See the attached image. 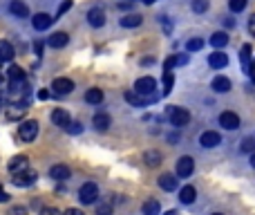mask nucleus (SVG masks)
<instances>
[{
    "label": "nucleus",
    "instance_id": "nucleus-30",
    "mask_svg": "<svg viewBox=\"0 0 255 215\" xmlns=\"http://www.w3.org/2000/svg\"><path fill=\"white\" fill-rule=\"evenodd\" d=\"M7 76H9L11 81H25V72H22L18 65H11V67H9V70H7Z\"/></svg>",
    "mask_w": 255,
    "mask_h": 215
},
{
    "label": "nucleus",
    "instance_id": "nucleus-5",
    "mask_svg": "<svg viewBox=\"0 0 255 215\" xmlns=\"http://www.w3.org/2000/svg\"><path fill=\"white\" fill-rule=\"evenodd\" d=\"M52 90H54V94L56 97H65V94H70L72 90H74V81L72 79H54V83H52Z\"/></svg>",
    "mask_w": 255,
    "mask_h": 215
},
{
    "label": "nucleus",
    "instance_id": "nucleus-33",
    "mask_svg": "<svg viewBox=\"0 0 255 215\" xmlns=\"http://www.w3.org/2000/svg\"><path fill=\"white\" fill-rule=\"evenodd\" d=\"M201 47H204V40H201V38H190V40L186 43V49H188V52H199Z\"/></svg>",
    "mask_w": 255,
    "mask_h": 215
},
{
    "label": "nucleus",
    "instance_id": "nucleus-21",
    "mask_svg": "<svg viewBox=\"0 0 255 215\" xmlns=\"http://www.w3.org/2000/svg\"><path fill=\"white\" fill-rule=\"evenodd\" d=\"M85 101L92 103V106H98V103H103V90L98 88H92L85 92Z\"/></svg>",
    "mask_w": 255,
    "mask_h": 215
},
{
    "label": "nucleus",
    "instance_id": "nucleus-38",
    "mask_svg": "<svg viewBox=\"0 0 255 215\" xmlns=\"http://www.w3.org/2000/svg\"><path fill=\"white\" fill-rule=\"evenodd\" d=\"M70 9H72V0H63V4L58 7V16H63V13L70 11Z\"/></svg>",
    "mask_w": 255,
    "mask_h": 215
},
{
    "label": "nucleus",
    "instance_id": "nucleus-26",
    "mask_svg": "<svg viewBox=\"0 0 255 215\" xmlns=\"http://www.w3.org/2000/svg\"><path fill=\"white\" fill-rule=\"evenodd\" d=\"M125 101L132 103V106H148L150 99H143L141 94H137V92H125Z\"/></svg>",
    "mask_w": 255,
    "mask_h": 215
},
{
    "label": "nucleus",
    "instance_id": "nucleus-12",
    "mask_svg": "<svg viewBox=\"0 0 255 215\" xmlns=\"http://www.w3.org/2000/svg\"><path fill=\"white\" fill-rule=\"evenodd\" d=\"M52 121H54V125H58V128H65V130H67V125L72 123L67 110H63V108H56V110L52 112Z\"/></svg>",
    "mask_w": 255,
    "mask_h": 215
},
{
    "label": "nucleus",
    "instance_id": "nucleus-43",
    "mask_svg": "<svg viewBox=\"0 0 255 215\" xmlns=\"http://www.w3.org/2000/svg\"><path fill=\"white\" fill-rule=\"evenodd\" d=\"M63 215H85V213H83V211H81V209H67Z\"/></svg>",
    "mask_w": 255,
    "mask_h": 215
},
{
    "label": "nucleus",
    "instance_id": "nucleus-39",
    "mask_svg": "<svg viewBox=\"0 0 255 215\" xmlns=\"http://www.w3.org/2000/svg\"><path fill=\"white\" fill-rule=\"evenodd\" d=\"M174 65H177V58H174V56H170V58H168V61H166L164 70H166V72H170V70H172V67H174Z\"/></svg>",
    "mask_w": 255,
    "mask_h": 215
},
{
    "label": "nucleus",
    "instance_id": "nucleus-28",
    "mask_svg": "<svg viewBox=\"0 0 255 215\" xmlns=\"http://www.w3.org/2000/svg\"><path fill=\"white\" fill-rule=\"evenodd\" d=\"M13 58V47L7 40H0V61H11Z\"/></svg>",
    "mask_w": 255,
    "mask_h": 215
},
{
    "label": "nucleus",
    "instance_id": "nucleus-14",
    "mask_svg": "<svg viewBox=\"0 0 255 215\" xmlns=\"http://www.w3.org/2000/svg\"><path fill=\"white\" fill-rule=\"evenodd\" d=\"M9 11H11L16 18H27L29 16V7H27L22 0H11V2H9Z\"/></svg>",
    "mask_w": 255,
    "mask_h": 215
},
{
    "label": "nucleus",
    "instance_id": "nucleus-40",
    "mask_svg": "<svg viewBox=\"0 0 255 215\" xmlns=\"http://www.w3.org/2000/svg\"><path fill=\"white\" fill-rule=\"evenodd\" d=\"M67 132L79 134V132H81V125H79V123H70V125H67Z\"/></svg>",
    "mask_w": 255,
    "mask_h": 215
},
{
    "label": "nucleus",
    "instance_id": "nucleus-25",
    "mask_svg": "<svg viewBox=\"0 0 255 215\" xmlns=\"http://www.w3.org/2000/svg\"><path fill=\"white\" fill-rule=\"evenodd\" d=\"M143 161H146V166L155 168V166H159V164H161V152H157V150H148L146 155H143Z\"/></svg>",
    "mask_w": 255,
    "mask_h": 215
},
{
    "label": "nucleus",
    "instance_id": "nucleus-50",
    "mask_svg": "<svg viewBox=\"0 0 255 215\" xmlns=\"http://www.w3.org/2000/svg\"><path fill=\"white\" fill-rule=\"evenodd\" d=\"M251 166H253V168H255V152H253V155H251Z\"/></svg>",
    "mask_w": 255,
    "mask_h": 215
},
{
    "label": "nucleus",
    "instance_id": "nucleus-23",
    "mask_svg": "<svg viewBox=\"0 0 255 215\" xmlns=\"http://www.w3.org/2000/svg\"><path fill=\"white\" fill-rule=\"evenodd\" d=\"M159 213H161V204L157 200L143 202V215H159Z\"/></svg>",
    "mask_w": 255,
    "mask_h": 215
},
{
    "label": "nucleus",
    "instance_id": "nucleus-15",
    "mask_svg": "<svg viewBox=\"0 0 255 215\" xmlns=\"http://www.w3.org/2000/svg\"><path fill=\"white\" fill-rule=\"evenodd\" d=\"M52 20L54 18L49 16V13H36V16L31 18V25H34V29L43 31V29H47V27L52 25Z\"/></svg>",
    "mask_w": 255,
    "mask_h": 215
},
{
    "label": "nucleus",
    "instance_id": "nucleus-42",
    "mask_svg": "<svg viewBox=\"0 0 255 215\" xmlns=\"http://www.w3.org/2000/svg\"><path fill=\"white\" fill-rule=\"evenodd\" d=\"M40 215H61V211H56V209H43V211H40Z\"/></svg>",
    "mask_w": 255,
    "mask_h": 215
},
{
    "label": "nucleus",
    "instance_id": "nucleus-37",
    "mask_svg": "<svg viewBox=\"0 0 255 215\" xmlns=\"http://www.w3.org/2000/svg\"><path fill=\"white\" fill-rule=\"evenodd\" d=\"M96 215H112V204L105 202V204H98L96 206Z\"/></svg>",
    "mask_w": 255,
    "mask_h": 215
},
{
    "label": "nucleus",
    "instance_id": "nucleus-16",
    "mask_svg": "<svg viewBox=\"0 0 255 215\" xmlns=\"http://www.w3.org/2000/svg\"><path fill=\"white\" fill-rule=\"evenodd\" d=\"M49 47H54V49H61V47H65L67 43H70V36L65 34V31H56V34H52L49 36Z\"/></svg>",
    "mask_w": 255,
    "mask_h": 215
},
{
    "label": "nucleus",
    "instance_id": "nucleus-27",
    "mask_svg": "<svg viewBox=\"0 0 255 215\" xmlns=\"http://www.w3.org/2000/svg\"><path fill=\"white\" fill-rule=\"evenodd\" d=\"M240 58H242V65H244V72L249 74V70H251V45H242Z\"/></svg>",
    "mask_w": 255,
    "mask_h": 215
},
{
    "label": "nucleus",
    "instance_id": "nucleus-6",
    "mask_svg": "<svg viewBox=\"0 0 255 215\" xmlns=\"http://www.w3.org/2000/svg\"><path fill=\"white\" fill-rule=\"evenodd\" d=\"M36 177H38V175H36V170L27 168L25 173L13 175V184H16V186H20V188H27V186H31V184L36 182Z\"/></svg>",
    "mask_w": 255,
    "mask_h": 215
},
{
    "label": "nucleus",
    "instance_id": "nucleus-52",
    "mask_svg": "<svg viewBox=\"0 0 255 215\" xmlns=\"http://www.w3.org/2000/svg\"><path fill=\"white\" fill-rule=\"evenodd\" d=\"M166 215H177V211H168V213H166Z\"/></svg>",
    "mask_w": 255,
    "mask_h": 215
},
{
    "label": "nucleus",
    "instance_id": "nucleus-1",
    "mask_svg": "<svg viewBox=\"0 0 255 215\" xmlns=\"http://www.w3.org/2000/svg\"><path fill=\"white\" fill-rule=\"evenodd\" d=\"M166 116H168V121L174 125V128H183V125L190 121V112H188L186 108H179V106H170L168 110H166Z\"/></svg>",
    "mask_w": 255,
    "mask_h": 215
},
{
    "label": "nucleus",
    "instance_id": "nucleus-3",
    "mask_svg": "<svg viewBox=\"0 0 255 215\" xmlns=\"http://www.w3.org/2000/svg\"><path fill=\"white\" fill-rule=\"evenodd\" d=\"M155 90H157V81L152 76H141L134 83V92L141 94V97H150V94H155Z\"/></svg>",
    "mask_w": 255,
    "mask_h": 215
},
{
    "label": "nucleus",
    "instance_id": "nucleus-34",
    "mask_svg": "<svg viewBox=\"0 0 255 215\" xmlns=\"http://www.w3.org/2000/svg\"><path fill=\"white\" fill-rule=\"evenodd\" d=\"M246 2H249V0H228V7H231V11L240 13V11H244Z\"/></svg>",
    "mask_w": 255,
    "mask_h": 215
},
{
    "label": "nucleus",
    "instance_id": "nucleus-29",
    "mask_svg": "<svg viewBox=\"0 0 255 215\" xmlns=\"http://www.w3.org/2000/svg\"><path fill=\"white\" fill-rule=\"evenodd\" d=\"M94 128L96 130H107L110 128V116L107 114H94Z\"/></svg>",
    "mask_w": 255,
    "mask_h": 215
},
{
    "label": "nucleus",
    "instance_id": "nucleus-4",
    "mask_svg": "<svg viewBox=\"0 0 255 215\" xmlns=\"http://www.w3.org/2000/svg\"><path fill=\"white\" fill-rule=\"evenodd\" d=\"M96 197H98V186L94 182H87V184H83V186H81L79 200L83 202V204H94V202H96Z\"/></svg>",
    "mask_w": 255,
    "mask_h": 215
},
{
    "label": "nucleus",
    "instance_id": "nucleus-2",
    "mask_svg": "<svg viewBox=\"0 0 255 215\" xmlns=\"http://www.w3.org/2000/svg\"><path fill=\"white\" fill-rule=\"evenodd\" d=\"M18 137L22 139V141H34L36 137H38V121H22L20 125H18Z\"/></svg>",
    "mask_w": 255,
    "mask_h": 215
},
{
    "label": "nucleus",
    "instance_id": "nucleus-45",
    "mask_svg": "<svg viewBox=\"0 0 255 215\" xmlns=\"http://www.w3.org/2000/svg\"><path fill=\"white\" fill-rule=\"evenodd\" d=\"M161 22H164V29H166V34H170V22H168V18H166V16H161Z\"/></svg>",
    "mask_w": 255,
    "mask_h": 215
},
{
    "label": "nucleus",
    "instance_id": "nucleus-53",
    "mask_svg": "<svg viewBox=\"0 0 255 215\" xmlns=\"http://www.w3.org/2000/svg\"><path fill=\"white\" fill-rule=\"evenodd\" d=\"M213 215H222V213H213Z\"/></svg>",
    "mask_w": 255,
    "mask_h": 215
},
{
    "label": "nucleus",
    "instance_id": "nucleus-8",
    "mask_svg": "<svg viewBox=\"0 0 255 215\" xmlns=\"http://www.w3.org/2000/svg\"><path fill=\"white\" fill-rule=\"evenodd\" d=\"M192 170H195L192 157H181V159L177 161V177H190Z\"/></svg>",
    "mask_w": 255,
    "mask_h": 215
},
{
    "label": "nucleus",
    "instance_id": "nucleus-13",
    "mask_svg": "<svg viewBox=\"0 0 255 215\" xmlns=\"http://www.w3.org/2000/svg\"><path fill=\"white\" fill-rule=\"evenodd\" d=\"M208 65L213 67V70H222V67L228 65V56H226L224 52H219V49H217V52H213V54L208 56Z\"/></svg>",
    "mask_w": 255,
    "mask_h": 215
},
{
    "label": "nucleus",
    "instance_id": "nucleus-41",
    "mask_svg": "<svg viewBox=\"0 0 255 215\" xmlns=\"http://www.w3.org/2000/svg\"><path fill=\"white\" fill-rule=\"evenodd\" d=\"M249 31H251V36H255V13L249 18Z\"/></svg>",
    "mask_w": 255,
    "mask_h": 215
},
{
    "label": "nucleus",
    "instance_id": "nucleus-9",
    "mask_svg": "<svg viewBox=\"0 0 255 215\" xmlns=\"http://www.w3.org/2000/svg\"><path fill=\"white\" fill-rule=\"evenodd\" d=\"M87 22L92 27H103L105 25V11H103L101 7H92L87 11Z\"/></svg>",
    "mask_w": 255,
    "mask_h": 215
},
{
    "label": "nucleus",
    "instance_id": "nucleus-48",
    "mask_svg": "<svg viewBox=\"0 0 255 215\" xmlns=\"http://www.w3.org/2000/svg\"><path fill=\"white\" fill-rule=\"evenodd\" d=\"M7 200H9V195L2 191V188H0V202H7Z\"/></svg>",
    "mask_w": 255,
    "mask_h": 215
},
{
    "label": "nucleus",
    "instance_id": "nucleus-20",
    "mask_svg": "<svg viewBox=\"0 0 255 215\" xmlns=\"http://www.w3.org/2000/svg\"><path fill=\"white\" fill-rule=\"evenodd\" d=\"M213 90L215 92H219V94L228 92V90H231V81H228L226 76H215L213 79Z\"/></svg>",
    "mask_w": 255,
    "mask_h": 215
},
{
    "label": "nucleus",
    "instance_id": "nucleus-11",
    "mask_svg": "<svg viewBox=\"0 0 255 215\" xmlns=\"http://www.w3.org/2000/svg\"><path fill=\"white\" fill-rule=\"evenodd\" d=\"M27 157L25 155H16L11 161H9V173H13V175H18V173H25L27 168H29V164H27Z\"/></svg>",
    "mask_w": 255,
    "mask_h": 215
},
{
    "label": "nucleus",
    "instance_id": "nucleus-22",
    "mask_svg": "<svg viewBox=\"0 0 255 215\" xmlns=\"http://www.w3.org/2000/svg\"><path fill=\"white\" fill-rule=\"evenodd\" d=\"M159 186L164 188V191H174L177 188V179H174V175H161L159 177Z\"/></svg>",
    "mask_w": 255,
    "mask_h": 215
},
{
    "label": "nucleus",
    "instance_id": "nucleus-24",
    "mask_svg": "<svg viewBox=\"0 0 255 215\" xmlns=\"http://www.w3.org/2000/svg\"><path fill=\"white\" fill-rule=\"evenodd\" d=\"M210 45H213L215 49H222L224 45H228V34H224V31L213 34V36H210Z\"/></svg>",
    "mask_w": 255,
    "mask_h": 215
},
{
    "label": "nucleus",
    "instance_id": "nucleus-46",
    "mask_svg": "<svg viewBox=\"0 0 255 215\" xmlns=\"http://www.w3.org/2000/svg\"><path fill=\"white\" fill-rule=\"evenodd\" d=\"M11 215H25V209L18 206V209H11Z\"/></svg>",
    "mask_w": 255,
    "mask_h": 215
},
{
    "label": "nucleus",
    "instance_id": "nucleus-18",
    "mask_svg": "<svg viewBox=\"0 0 255 215\" xmlns=\"http://www.w3.org/2000/svg\"><path fill=\"white\" fill-rule=\"evenodd\" d=\"M143 22V18L139 16V13H128V16H123L119 20V25L121 27H128V29H132V27H139Z\"/></svg>",
    "mask_w": 255,
    "mask_h": 215
},
{
    "label": "nucleus",
    "instance_id": "nucleus-49",
    "mask_svg": "<svg viewBox=\"0 0 255 215\" xmlns=\"http://www.w3.org/2000/svg\"><path fill=\"white\" fill-rule=\"evenodd\" d=\"M36 54H38V56L43 54V43H36Z\"/></svg>",
    "mask_w": 255,
    "mask_h": 215
},
{
    "label": "nucleus",
    "instance_id": "nucleus-51",
    "mask_svg": "<svg viewBox=\"0 0 255 215\" xmlns=\"http://www.w3.org/2000/svg\"><path fill=\"white\" fill-rule=\"evenodd\" d=\"M141 2H146V4H152V2H155V0H141Z\"/></svg>",
    "mask_w": 255,
    "mask_h": 215
},
{
    "label": "nucleus",
    "instance_id": "nucleus-32",
    "mask_svg": "<svg viewBox=\"0 0 255 215\" xmlns=\"http://www.w3.org/2000/svg\"><path fill=\"white\" fill-rule=\"evenodd\" d=\"M172 85H174V76H172V72H166V74H164V97H166V94H170Z\"/></svg>",
    "mask_w": 255,
    "mask_h": 215
},
{
    "label": "nucleus",
    "instance_id": "nucleus-36",
    "mask_svg": "<svg viewBox=\"0 0 255 215\" xmlns=\"http://www.w3.org/2000/svg\"><path fill=\"white\" fill-rule=\"evenodd\" d=\"M242 152H255V139L253 137H246L244 141H242Z\"/></svg>",
    "mask_w": 255,
    "mask_h": 215
},
{
    "label": "nucleus",
    "instance_id": "nucleus-17",
    "mask_svg": "<svg viewBox=\"0 0 255 215\" xmlns=\"http://www.w3.org/2000/svg\"><path fill=\"white\" fill-rule=\"evenodd\" d=\"M49 177L58 179V182H65V179L70 177V168H67V166H63V164H56V166H52V168H49Z\"/></svg>",
    "mask_w": 255,
    "mask_h": 215
},
{
    "label": "nucleus",
    "instance_id": "nucleus-7",
    "mask_svg": "<svg viewBox=\"0 0 255 215\" xmlns=\"http://www.w3.org/2000/svg\"><path fill=\"white\" fill-rule=\"evenodd\" d=\"M219 125L226 130H237L240 128V116L235 112H222L219 114Z\"/></svg>",
    "mask_w": 255,
    "mask_h": 215
},
{
    "label": "nucleus",
    "instance_id": "nucleus-44",
    "mask_svg": "<svg viewBox=\"0 0 255 215\" xmlns=\"http://www.w3.org/2000/svg\"><path fill=\"white\" fill-rule=\"evenodd\" d=\"M177 58V65H186L188 63V54H181V56H174Z\"/></svg>",
    "mask_w": 255,
    "mask_h": 215
},
{
    "label": "nucleus",
    "instance_id": "nucleus-47",
    "mask_svg": "<svg viewBox=\"0 0 255 215\" xmlns=\"http://www.w3.org/2000/svg\"><path fill=\"white\" fill-rule=\"evenodd\" d=\"M49 97V92H47V90H40V92H38V99H40V101H45V99H47Z\"/></svg>",
    "mask_w": 255,
    "mask_h": 215
},
{
    "label": "nucleus",
    "instance_id": "nucleus-35",
    "mask_svg": "<svg viewBox=\"0 0 255 215\" xmlns=\"http://www.w3.org/2000/svg\"><path fill=\"white\" fill-rule=\"evenodd\" d=\"M208 9V0H192V11L195 13H204Z\"/></svg>",
    "mask_w": 255,
    "mask_h": 215
},
{
    "label": "nucleus",
    "instance_id": "nucleus-10",
    "mask_svg": "<svg viewBox=\"0 0 255 215\" xmlns=\"http://www.w3.org/2000/svg\"><path fill=\"white\" fill-rule=\"evenodd\" d=\"M199 143L204 148H215L222 143V137H219V132H215V130H206V132L199 137Z\"/></svg>",
    "mask_w": 255,
    "mask_h": 215
},
{
    "label": "nucleus",
    "instance_id": "nucleus-31",
    "mask_svg": "<svg viewBox=\"0 0 255 215\" xmlns=\"http://www.w3.org/2000/svg\"><path fill=\"white\" fill-rule=\"evenodd\" d=\"M25 110H27L25 106H11L7 110V119H20V116L25 114Z\"/></svg>",
    "mask_w": 255,
    "mask_h": 215
},
{
    "label": "nucleus",
    "instance_id": "nucleus-19",
    "mask_svg": "<svg viewBox=\"0 0 255 215\" xmlns=\"http://www.w3.org/2000/svg\"><path fill=\"white\" fill-rule=\"evenodd\" d=\"M179 200H181V204H192L197 200V191L192 186H183L179 191Z\"/></svg>",
    "mask_w": 255,
    "mask_h": 215
}]
</instances>
